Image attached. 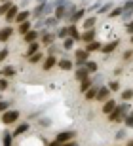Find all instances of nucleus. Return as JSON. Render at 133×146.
<instances>
[{"instance_id":"obj_18","label":"nucleus","mask_w":133,"mask_h":146,"mask_svg":"<svg viewBox=\"0 0 133 146\" xmlns=\"http://www.w3.org/2000/svg\"><path fill=\"white\" fill-rule=\"evenodd\" d=\"M114 108H116V101H110V99H108V101H105V104H103V114L108 116Z\"/></svg>"},{"instance_id":"obj_35","label":"nucleus","mask_w":133,"mask_h":146,"mask_svg":"<svg viewBox=\"0 0 133 146\" xmlns=\"http://www.w3.org/2000/svg\"><path fill=\"white\" fill-rule=\"evenodd\" d=\"M76 59H80V61H88V51L86 49H76Z\"/></svg>"},{"instance_id":"obj_1","label":"nucleus","mask_w":133,"mask_h":146,"mask_svg":"<svg viewBox=\"0 0 133 146\" xmlns=\"http://www.w3.org/2000/svg\"><path fill=\"white\" fill-rule=\"evenodd\" d=\"M128 114H129V104L122 103V104H116V108L108 114V119H110V121H122Z\"/></svg>"},{"instance_id":"obj_52","label":"nucleus","mask_w":133,"mask_h":146,"mask_svg":"<svg viewBox=\"0 0 133 146\" xmlns=\"http://www.w3.org/2000/svg\"><path fill=\"white\" fill-rule=\"evenodd\" d=\"M128 146H133V141H129V142H128Z\"/></svg>"},{"instance_id":"obj_10","label":"nucleus","mask_w":133,"mask_h":146,"mask_svg":"<svg viewBox=\"0 0 133 146\" xmlns=\"http://www.w3.org/2000/svg\"><path fill=\"white\" fill-rule=\"evenodd\" d=\"M84 15H86V10H82V8H76L74 13H72V15H69V21L74 25V23H76V21H80V19H82Z\"/></svg>"},{"instance_id":"obj_39","label":"nucleus","mask_w":133,"mask_h":146,"mask_svg":"<svg viewBox=\"0 0 133 146\" xmlns=\"http://www.w3.org/2000/svg\"><path fill=\"white\" fill-rule=\"evenodd\" d=\"M10 101H0V114H4L6 110H10Z\"/></svg>"},{"instance_id":"obj_29","label":"nucleus","mask_w":133,"mask_h":146,"mask_svg":"<svg viewBox=\"0 0 133 146\" xmlns=\"http://www.w3.org/2000/svg\"><path fill=\"white\" fill-rule=\"evenodd\" d=\"M112 8H114V4H112V2H105V4L99 6V13H108Z\"/></svg>"},{"instance_id":"obj_25","label":"nucleus","mask_w":133,"mask_h":146,"mask_svg":"<svg viewBox=\"0 0 133 146\" xmlns=\"http://www.w3.org/2000/svg\"><path fill=\"white\" fill-rule=\"evenodd\" d=\"M69 36L72 38V40H80V33H78V29H76V25H69Z\"/></svg>"},{"instance_id":"obj_49","label":"nucleus","mask_w":133,"mask_h":146,"mask_svg":"<svg viewBox=\"0 0 133 146\" xmlns=\"http://www.w3.org/2000/svg\"><path fill=\"white\" fill-rule=\"evenodd\" d=\"M61 146H78V144H76L74 141H69V142H63V144H61Z\"/></svg>"},{"instance_id":"obj_36","label":"nucleus","mask_w":133,"mask_h":146,"mask_svg":"<svg viewBox=\"0 0 133 146\" xmlns=\"http://www.w3.org/2000/svg\"><path fill=\"white\" fill-rule=\"evenodd\" d=\"M133 99V89H124L122 91V101H131Z\"/></svg>"},{"instance_id":"obj_14","label":"nucleus","mask_w":133,"mask_h":146,"mask_svg":"<svg viewBox=\"0 0 133 146\" xmlns=\"http://www.w3.org/2000/svg\"><path fill=\"white\" fill-rule=\"evenodd\" d=\"M108 91H110L108 87H99L95 99H97V101H108Z\"/></svg>"},{"instance_id":"obj_32","label":"nucleus","mask_w":133,"mask_h":146,"mask_svg":"<svg viewBox=\"0 0 133 146\" xmlns=\"http://www.w3.org/2000/svg\"><path fill=\"white\" fill-rule=\"evenodd\" d=\"M74 40H72V38H70V36H67V38H65V40H63V48L65 49H72V48H74Z\"/></svg>"},{"instance_id":"obj_4","label":"nucleus","mask_w":133,"mask_h":146,"mask_svg":"<svg viewBox=\"0 0 133 146\" xmlns=\"http://www.w3.org/2000/svg\"><path fill=\"white\" fill-rule=\"evenodd\" d=\"M118 44H120V40H118V38H116V40H112V42H108V44H103L101 51H103L105 55H110L112 51H114V49L118 48Z\"/></svg>"},{"instance_id":"obj_48","label":"nucleus","mask_w":133,"mask_h":146,"mask_svg":"<svg viewBox=\"0 0 133 146\" xmlns=\"http://www.w3.org/2000/svg\"><path fill=\"white\" fill-rule=\"evenodd\" d=\"M124 137H126V131H124V129H120V131L116 133V139H124Z\"/></svg>"},{"instance_id":"obj_57","label":"nucleus","mask_w":133,"mask_h":146,"mask_svg":"<svg viewBox=\"0 0 133 146\" xmlns=\"http://www.w3.org/2000/svg\"><path fill=\"white\" fill-rule=\"evenodd\" d=\"M4 2H6V0H4Z\"/></svg>"},{"instance_id":"obj_50","label":"nucleus","mask_w":133,"mask_h":146,"mask_svg":"<svg viewBox=\"0 0 133 146\" xmlns=\"http://www.w3.org/2000/svg\"><path fill=\"white\" fill-rule=\"evenodd\" d=\"M48 146H61V144H59V142L57 141H51V142H49V144Z\"/></svg>"},{"instance_id":"obj_11","label":"nucleus","mask_w":133,"mask_h":146,"mask_svg":"<svg viewBox=\"0 0 133 146\" xmlns=\"http://www.w3.org/2000/svg\"><path fill=\"white\" fill-rule=\"evenodd\" d=\"M101 48H103V44H101V42H97V40H93V42H90V44H86V51H88V53L101 51Z\"/></svg>"},{"instance_id":"obj_20","label":"nucleus","mask_w":133,"mask_h":146,"mask_svg":"<svg viewBox=\"0 0 133 146\" xmlns=\"http://www.w3.org/2000/svg\"><path fill=\"white\" fill-rule=\"evenodd\" d=\"M74 76H76V80H86V78H90V72L86 70V66H78V70L74 72Z\"/></svg>"},{"instance_id":"obj_37","label":"nucleus","mask_w":133,"mask_h":146,"mask_svg":"<svg viewBox=\"0 0 133 146\" xmlns=\"http://www.w3.org/2000/svg\"><path fill=\"white\" fill-rule=\"evenodd\" d=\"M97 89H99V87H93V86H91L90 89L86 91V99H95V95H97Z\"/></svg>"},{"instance_id":"obj_53","label":"nucleus","mask_w":133,"mask_h":146,"mask_svg":"<svg viewBox=\"0 0 133 146\" xmlns=\"http://www.w3.org/2000/svg\"><path fill=\"white\" fill-rule=\"evenodd\" d=\"M131 44H133V34H131Z\"/></svg>"},{"instance_id":"obj_26","label":"nucleus","mask_w":133,"mask_h":146,"mask_svg":"<svg viewBox=\"0 0 133 146\" xmlns=\"http://www.w3.org/2000/svg\"><path fill=\"white\" fill-rule=\"evenodd\" d=\"M31 29H32V23H31V21H25V23H21V25H19V29H17V31H19V33L25 36V34L29 33Z\"/></svg>"},{"instance_id":"obj_3","label":"nucleus","mask_w":133,"mask_h":146,"mask_svg":"<svg viewBox=\"0 0 133 146\" xmlns=\"http://www.w3.org/2000/svg\"><path fill=\"white\" fill-rule=\"evenodd\" d=\"M74 137H76V133H74V131H61V133H57V135H55V141H57L59 144H63V142L72 141Z\"/></svg>"},{"instance_id":"obj_5","label":"nucleus","mask_w":133,"mask_h":146,"mask_svg":"<svg viewBox=\"0 0 133 146\" xmlns=\"http://www.w3.org/2000/svg\"><path fill=\"white\" fill-rule=\"evenodd\" d=\"M55 65H57V59H55V55H48V57L44 59V63H42V68H44V70H51Z\"/></svg>"},{"instance_id":"obj_17","label":"nucleus","mask_w":133,"mask_h":146,"mask_svg":"<svg viewBox=\"0 0 133 146\" xmlns=\"http://www.w3.org/2000/svg\"><path fill=\"white\" fill-rule=\"evenodd\" d=\"M57 66L61 68V70H72L74 63H72V61H69V59H61V61H57Z\"/></svg>"},{"instance_id":"obj_45","label":"nucleus","mask_w":133,"mask_h":146,"mask_svg":"<svg viewBox=\"0 0 133 146\" xmlns=\"http://www.w3.org/2000/svg\"><path fill=\"white\" fill-rule=\"evenodd\" d=\"M131 15H133V11H124V13H122V19H124L126 23H128L129 19H131Z\"/></svg>"},{"instance_id":"obj_28","label":"nucleus","mask_w":133,"mask_h":146,"mask_svg":"<svg viewBox=\"0 0 133 146\" xmlns=\"http://www.w3.org/2000/svg\"><path fill=\"white\" fill-rule=\"evenodd\" d=\"M53 17H57V19H65L67 17V10H65V6H57L55 8V15Z\"/></svg>"},{"instance_id":"obj_7","label":"nucleus","mask_w":133,"mask_h":146,"mask_svg":"<svg viewBox=\"0 0 133 146\" xmlns=\"http://www.w3.org/2000/svg\"><path fill=\"white\" fill-rule=\"evenodd\" d=\"M80 40H84L86 44H90L95 40V29H90V31H84V34H80Z\"/></svg>"},{"instance_id":"obj_6","label":"nucleus","mask_w":133,"mask_h":146,"mask_svg":"<svg viewBox=\"0 0 133 146\" xmlns=\"http://www.w3.org/2000/svg\"><path fill=\"white\" fill-rule=\"evenodd\" d=\"M38 38H40V33H38V31H34V29H31V31L23 36V40H25L27 44H32V42H36Z\"/></svg>"},{"instance_id":"obj_15","label":"nucleus","mask_w":133,"mask_h":146,"mask_svg":"<svg viewBox=\"0 0 133 146\" xmlns=\"http://www.w3.org/2000/svg\"><path fill=\"white\" fill-rule=\"evenodd\" d=\"M0 74L4 76V78H13V76L17 74V70H15V66H4V68H2V70H0Z\"/></svg>"},{"instance_id":"obj_24","label":"nucleus","mask_w":133,"mask_h":146,"mask_svg":"<svg viewBox=\"0 0 133 146\" xmlns=\"http://www.w3.org/2000/svg\"><path fill=\"white\" fill-rule=\"evenodd\" d=\"M0 141H2V146H11V144H13V135H10V133L6 131Z\"/></svg>"},{"instance_id":"obj_47","label":"nucleus","mask_w":133,"mask_h":146,"mask_svg":"<svg viewBox=\"0 0 133 146\" xmlns=\"http://www.w3.org/2000/svg\"><path fill=\"white\" fill-rule=\"evenodd\" d=\"M49 123H51V121H49L48 118H42V119H40V125H44V127H48Z\"/></svg>"},{"instance_id":"obj_38","label":"nucleus","mask_w":133,"mask_h":146,"mask_svg":"<svg viewBox=\"0 0 133 146\" xmlns=\"http://www.w3.org/2000/svg\"><path fill=\"white\" fill-rule=\"evenodd\" d=\"M124 123H126V127H133V110L124 118Z\"/></svg>"},{"instance_id":"obj_23","label":"nucleus","mask_w":133,"mask_h":146,"mask_svg":"<svg viewBox=\"0 0 133 146\" xmlns=\"http://www.w3.org/2000/svg\"><path fill=\"white\" fill-rule=\"evenodd\" d=\"M44 57H46V55H44L42 51H36L34 55H31V57H29V63H32V65H36V63L44 61Z\"/></svg>"},{"instance_id":"obj_13","label":"nucleus","mask_w":133,"mask_h":146,"mask_svg":"<svg viewBox=\"0 0 133 146\" xmlns=\"http://www.w3.org/2000/svg\"><path fill=\"white\" fill-rule=\"evenodd\" d=\"M95 23H97V17H95V15H91V17H86V19H84L82 27H84V31H90V29L95 27Z\"/></svg>"},{"instance_id":"obj_2","label":"nucleus","mask_w":133,"mask_h":146,"mask_svg":"<svg viewBox=\"0 0 133 146\" xmlns=\"http://www.w3.org/2000/svg\"><path fill=\"white\" fill-rule=\"evenodd\" d=\"M17 119H19V112H17V110H6V112L2 114V123L4 125L15 123Z\"/></svg>"},{"instance_id":"obj_33","label":"nucleus","mask_w":133,"mask_h":146,"mask_svg":"<svg viewBox=\"0 0 133 146\" xmlns=\"http://www.w3.org/2000/svg\"><path fill=\"white\" fill-rule=\"evenodd\" d=\"M55 36H57V38H63V40H65V38L69 36V27H61L57 33H55Z\"/></svg>"},{"instance_id":"obj_16","label":"nucleus","mask_w":133,"mask_h":146,"mask_svg":"<svg viewBox=\"0 0 133 146\" xmlns=\"http://www.w3.org/2000/svg\"><path fill=\"white\" fill-rule=\"evenodd\" d=\"M55 42V34L53 33H42V44L44 46H53Z\"/></svg>"},{"instance_id":"obj_19","label":"nucleus","mask_w":133,"mask_h":146,"mask_svg":"<svg viewBox=\"0 0 133 146\" xmlns=\"http://www.w3.org/2000/svg\"><path fill=\"white\" fill-rule=\"evenodd\" d=\"M29 17H31V11H29V10H25V11H19V13L15 15V23H19V25H21V23L29 21Z\"/></svg>"},{"instance_id":"obj_34","label":"nucleus","mask_w":133,"mask_h":146,"mask_svg":"<svg viewBox=\"0 0 133 146\" xmlns=\"http://www.w3.org/2000/svg\"><path fill=\"white\" fill-rule=\"evenodd\" d=\"M59 23L57 17H48V19H44V27H55Z\"/></svg>"},{"instance_id":"obj_44","label":"nucleus","mask_w":133,"mask_h":146,"mask_svg":"<svg viewBox=\"0 0 133 146\" xmlns=\"http://www.w3.org/2000/svg\"><path fill=\"white\" fill-rule=\"evenodd\" d=\"M108 89H110V91H118V89H120V84H118V82H110V84H108Z\"/></svg>"},{"instance_id":"obj_56","label":"nucleus","mask_w":133,"mask_h":146,"mask_svg":"<svg viewBox=\"0 0 133 146\" xmlns=\"http://www.w3.org/2000/svg\"><path fill=\"white\" fill-rule=\"evenodd\" d=\"M0 101H2V97H0Z\"/></svg>"},{"instance_id":"obj_8","label":"nucleus","mask_w":133,"mask_h":146,"mask_svg":"<svg viewBox=\"0 0 133 146\" xmlns=\"http://www.w3.org/2000/svg\"><path fill=\"white\" fill-rule=\"evenodd\" d=\"M17 13H19V8H17L15 4H11V8L8 10V13L4 15V17H6V21H8V23L15 21V15H17Z\"/></svg>"},{"instance_id":"obj_12","label":"nucleus","mask_w":133,"mask_h":146,"mask_svg":"<svg viewBox=\"0 0 133 146\" xmlns=\"http://www.w3.org/2000/svg\"><path fill=\"white\" fill-rule=\"evenodd\" d=\"M29 129H31V125H29V123H27V121H25V123H19V125H17V127H15V131H13L11 135H13V137L25 135V133H27V131H29Z\"/></svg>"},{"instance_id":"obj_41","label":"nucleus","mask_w":133,"mask_h":146,"mask_svg":"<svg viewBox=\"0 0 133 146\" xmlns=\"http://www.w3.org/2000/svg\"><path fill=\"white\" fill-rule=\"evenodd\" d=\"M8 55H10V49H8V48H2V49H0V61H6V57H8Z\"/></svg>"},{"instance_id":"obj_31","label":"nucleus","mask_w":133,"mask_h":146,"mask_svg":"<svg viewBox=\"0 0 133 146\" xmlns=\"http://www.w3.org/2000/svg\"><path fill=\"white\" fill-rule=\"evenodd\" d=\"M10 8H11V2H10V0H6V2H2V4H0V15H6Z\"/></svg>"},{"instance_id":"obj_22","label":"nucleus","mask_w":133,"mask_h":146,"mask_svg":"<svg viewBox=\"0 0 133 146\" xmlns=\"http://www.w3.org/2000/svg\"><path fill=\"white\" fill-rule=\"evenodd\" d=\"M122 13H124V8L122 6H116V8H112V10L108 11V17H110V19H116V17H122Z\"/></svg>"},{"instance_id":"obj_27","label":"nucleus","mask_w":133,"mask_h":146,"mask_svg":"<svg viewBox=\"0 0 133 146\" xmlns=\"http://www.w3.org/2000/svg\"><path fill=\"white\" fill-rule=\"evenodd\" d=\"M91 86H93V82H91L90 78H86V80H82V82H80V91H82V93H86V91H88V89H90Z\"/></svg>"},{"instance_id":"obj_46","label":"nucleus","mask_w":133,"mask_h":146,"mask_svg":"<svg viewBox=\"0 0 133 146\" xmlns=\"http://www.w3.org/2000/svg\"><path fill=\"white\" fill-rule=\"evenodd\" d=\"M133 57V51L131 49H128V51H124V61H129Z\"/></svg>"},{"instance_id":"obj_54","label":"nucleus","mask_w":133,"mask_h":146,"mask_svg":"<svg viewBox=\"0 0 133 146\" xmlns=\"http://www.w3.org/2000/svg\"><path fill=\"white\" fill-rule=\"evenodd\" d=\"M0 146H2V141H0Z\"/></svg>"},{"instance_id":"obj_30","label":"nucleus","mask_w":133,"mask_h":146,"mask_svg":"<svg viewBox=\"0 0 133 146\" xmlns=\"http://www.w3.org/2000/svg\"><path fill=\"white\" fill-rule=\"evenodd\" d=\"M86 70H88V72H90V74H91V72H97V63H95V61H86Z\"/></svg>"},{"instance_id":"obj_51","label":"nucleus","mask_w":133,"mask_h":146,"mask_svg":"<svg viewBox=\"0 0 133 146\" xmlns=\"http://www.w3.org/2000/svg\"><path fill=\"white\" fill-rule=\"evenodd\" d=\"M38 4H48V0H36Z\"/></svg>"},{"instance_id":"obj_42","label":"nucleus","mask_w":133,"mask_h":146,"mask_svg":"<svg viewBox=\"0 0 133 146\" xmlns=\"http://www.w3.org/2000/svg\"><path fill=\"white\" fill-rule=\"evenodd\" d=\"M122 8H124V11H133V0H128Z\"/></svg>"},{"instance_id":"obj_9","label":"nucleus","mask_w":133,"mask_h":146,"mask_svg":"<svg viewBox=\"0 0 133 146\" xmlns=\"http://www.w3.org/2000/svg\"><path fill=\"white\" fill-rule=\"evenodd\" d=\"M11 34H13V29H11V27L0 29V42H8V40L11 38Z\"/></svg>"},{"instance_id":"obj_55","label":"nucleus","mask_w":133,"mask_h":146,"mask_svg":"<svg viewBox=\"0 0 133 146\" xmlns=\"http://www.w3.org/2000/svg\"><path fill=\"white\" fill-rule=\"evenodd\" d=\"M0 2H4V0H0Z\"/></svg>"},{"instance_id":"obj_43","label":"nucleus","mask_w":133,"mask_h":146,"mask_svg":"<svg viewBox=\"0 0 133 146\" xmlns=\"http://www.w3.org/2000/svg\"><path fill=\"white\" fill-rule=\"evenodd\" d=\"M126 33H128L129 36L133 34V19H131V21H128V23H126Z\"/></svg>"},{"instance_id":"obj_40","label":"nucleus","mask_w":133,"mask_h":146,"mask_svg":"<svg viewBox=\"0 0 133 146\" xmlns=\"http://www.w3.org/2000/svg\"><path fill=\"white\" fill-rule=\"evenodd\" d=\"M8 86H10V84H8V78H0V91H6Z\"/></svg>"},{"instance_id":"obj_21","label":"nucleus","mask_w":133,"mask_h":146,"mask_svg":"<svg viewBox=\"0 0 133 146\" xmlns=\"http://www.w3.org/2000/svg\"><path fill=\"white\" fill-rule=\"evenodd\" d=\"M36 51H40V42H32V44H29V49H27L25 57H31V55H34Z\"/></svg>"}]
</instances>
